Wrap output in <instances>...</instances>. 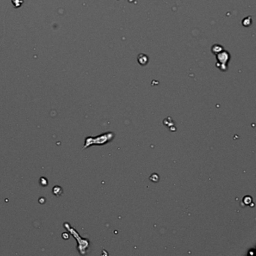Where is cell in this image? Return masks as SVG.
<instances>
[{
	"label": "cell",
	"mask_w": 256,
	"mask_h": 256,
	"mask_svg": "<svg viewBox=\"0 0 256 256\" xmlns=\"http://www.w3.org/2000/svg\"><path fill=\"white\" fill-rule=\"evenodd\" d=\"M53 194L56 196H60L62 194V188L60 186H54L53 188Z\"/></svg>",
	"instance_id": "3"
},
{
	"label": "cell",
	"mask_w": 256,
	"mask_h": 256,
	"mask_svg": "<svg viewBox=\"0 0 256 256\" xmlns=\"http://www.w3.org/2000/svg\"><path fill=\"white\" fill-rule=\"evenodd\" d=\"M113 137H114V134L112 132L105 133V134L99 135L96 137H87L85 140V145L83 147V149H86L87 147H90V145H93V144H97V145L105 144L109 142L111 140H112Z\"/></svg>",
	"instance_id": "1"
},
{
	"label": "cell",
	"mask_w": 256,
	"mask_h": 256,
	"mask_svg": "<svg viewBox=\"0 0 256 256\" xmlns=\"http://www.w3.org/2000/svg\"><path fill=\"white\" fill-rule=\"evenodd\" d=\"M47 180L45 177H41L40 179V184L42 186H47Z\"/></svg>",
	"instance_id": "4"
},
{
	"label": "cell",
	"mask_w": 256,
	"mask_h": 256,
	"mask_svg": "<svg viewBox=\"0 0 256 256\" xmlns=\"http://www.w3.org/2000/svg\"><path fill=\"white\" fill-rule=\"evenodd\" d=\"M64 227H65V229H67V230H68L70 232V233L72 235H74V237H75V239L77 240V243H78V249L79 251L80 252V253H81L82 255H83L85 253V250L87 249V247L89 246V241L87 240H84V239H82L81 237H80V236H79V234H77V232H76L75 230H74L73 228H71V225H69L68 223H65L64 224Z\"/></svg>",
	"instance_id": "2"
}]
</instances>
